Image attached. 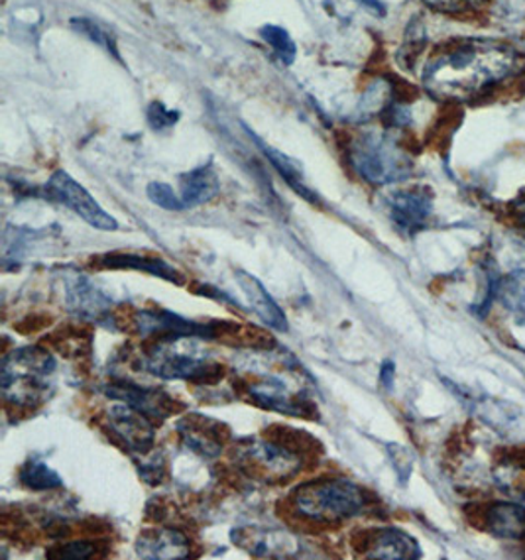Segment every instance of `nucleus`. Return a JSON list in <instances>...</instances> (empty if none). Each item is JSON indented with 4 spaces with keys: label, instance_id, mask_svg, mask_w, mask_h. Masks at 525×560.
I'll use <instances>...</instances> for the list:
<instances>
[{
    "label": "nucleus",
    "instance_id": "1",
    "mask_svg": "<svg viewBox=\"0 0 525 560\" xmlns=\"http://www.w3.org/2000/svg\"><path fill=\"white\" fill-rule=\"evenodd\" d=\"M516 68V51L487 39H455L423 69V85L443 98L472 97L497 85Z\"/></svg>",
    "mask_w": 525,
    "mask_h": 560
},
{
    "label": "nucleus",
    "instance_id": "2",
    "mask_svg": "<svg viewBox=\"0 0 525 560\" xmlns=\"http://www.w3.org/2000/svg\"><path fill=\"white\" fill-rule=\"evenodd\" d=\"M56 360L46 348L26 347L10 352L2 362V394L14 407L34 409L49 392Z\"/></svg>",
    "mask_w": 525,
    "mask_h": 560
},
{
    "label": "nucleus",
    "instance_id": "3",
    "mask_svg": "<svg viewBox=\"0 0 525 560\" xmlns=\"http://www.w3.org/2000/svg\"><path fill=\"white\" fill-rule=\"evenodd\" d=\"M293 510L310 522L342 523L364 510L359 486L347 480H317L300 486L292 495Z\"/></svg>",
    "mask_w": 525,
    "mask_h": 560
},
{
    "label": "nucleus",
    "instance_id": "4",
    "mask_svg": "<svg viewBox=\"0 0 525 560\" xmlns=\"http://www.w3.org/2000/svg\"><path fill=\"white\" fill-rule=\"evenodd\" d=\"M350 164L354 165L357 174L374 185H388L408 177L411 164L408 155L399 150L394 140L384 135L360 136L350 145Z\"/></svg>",
    "mask_w": 525,
    "mask_h": 560
},
{
    "label": "nucleus",
    "instance_id": "5",
    "mask_svg": "<svg viewBox=\"0 0 525 560\" xmlns=\"http://www.w3.org/2000/svg\"><path fill=\"white\" fill-rule=\"evenodd\" d=\"M302 454L278 441H253L238 454V466L244 474L260 482L282 483L292 480L302 470Z\"/></svg>",
    "mask_w": 525,
    "mask_h": 560
},
{
    "label": "nucleus",
    "instance_id": "6",
    "mask_svg": "<svg viewBox=\"0 0 525 560\" xmlns=\"http://www.w3.org/2000/svg\"><path fill=\"white\" fill-rule=\"evenodd\" d=\"M144 370L162 380H187L197 384H214L224 374L223 366L217 362L174 352L166 347H156L148 354Z\"/></svg>",
    "mask_w": 525,
    "mask_h": 560
},
{
    "label": "nucleus",
    "instance_id": "7",
    "mask_svg": "<svg viewBox=\"0 0 525 560\" xmlns=\"http://www.w3.org/2000/svg\"><path fill=\"white\" fill-rule=\"evenodd\" d=\"M48 195L58 201V203L66 205L73 213H78L85 223L95 226L98 231H117L118 223L115 217L101 207V205L91 197L88 189L83 185H79L71 175L66 172H56L51 175L48 185Z\"/></svg>",
    "mask_w": 525,
    "mask_h": 560
},
{
    "label": "nucleus",
    "instance_id": "8",
    "mask_svg": "<svg viewBox=\"0 0 525 560\" xmlns=\"http://www.w3.org/2000/svg\"><path fill=\"white\" fill-rule=\"evenodd\" d=\"M354 541H360L354 549L369 559L408 560L421 557L418 542L408 533L394 527L360 533Z\"/></svg>",
    "mask_w": 525,
    "mask_h": 560
},
{
    "label": "nucleus",
    "instance_id": "9",
    "mask_svg": "<svg viewBox=\"0 0 525 560\" xmlns=\"http://www.w3.org/2000/svg\"><path fill=\"white\" fill-rule=\"evenodd\" d=\"M233 541L243 551L262 559H288L300 552V542L290 533L260 527H241L233 533Z\"/></svg>",
    "mask_w": 525,
    "mask_h": 560
},
{
    "label": "nucleus",
    "instance_id": "10",
    "mask_svg": "<svg viewBox=\"0 0 525 560\" xmlns=\"http://www.w3.org/2000/svg\"><path fill=\"white\" fill-rule=\"evenodd\" d=\"M108 423L113 433L125 443V445L138 454H148L154 446L156 431L152 427L150 417L140 413L135 407L115 406L108 411Z\"/></svg>",
    "mask_w": 525,
    "mask_h": 560
},
{
    "label": "nucleus",
    "instance_id": "11",
    "mask_svg": "<svg viewBox=\"0 0 525 560\" xmlns=\"http://www.w3.org/2000/svg\"><path fill=\"white\" fill-rule=\"evenodd\" d=\"M389 217L399 231L416 234L428 224L433 213V201L428 189H404L388 199Z\"/></svg>",
    "mask_w": 525,
    "mask_h": 560
},
{
    "label": "nucleus",
    "instance_id": "12",
    "mask_svg": "<svg viewBox=\"0 0 525 560\" xmlns=\"http://www.w3.org/2000/svg\"><path fill=\"white\" fill-rule=\"evenodd\" d=\"M184 445L203 458H214L223 451V443L229 431L219 421L209 417L187 416L177 425Z\"/></svg>",
    "mask_w": 525,
    "mask_h": 560
},
{
    "label": "nucleus",
    "instance_id": "13",
    "mask_svg": "<svg viewBox=\"0 0 525 560\" xmlns=\"http://www.w3.org/2000/svg\"><path fill=\"white\" fill-rule=\"evenodd\" d=\"M108 397L120 399L122 404L135 407L140 413L150 417V419H166L175 413V404L172 397L150 389V387H140L130 382H115L107 387Z\"/></svg>",
    "mask_w": 525,
    "mask_h": 560
},
{
    "label": "nucleus",
    "instance_id": "14",
    "mask_svg": "<svg viewBox=\"0 0 525 560\" xmlns=\"http://www.w3.org/2000/svg\"><path fill=\"white\" fill-rule=\"evenodd\" d=\"M234 278L238 281V285H241V290H243L244 295H246V300L250 303L254 313H256L268 327H272L273 330H280V332H285V330H288V319H285L283 311L280 310V305L272 300V295L264 290L262 283L256 280L253 273L243 270L234 271Z\"/></svg>",
    "mask_w": 525,
    "mask_h": 560
},
{
    "label": "nucleus",
    "instance_id": "15",
    "mask_svg": "<svg viewBox=\"0 0 525 560\" xmlns=\"http://www.w3.org/2000/svg\"><path fill=\"white\" fill-rule=\"evenodd\" d=\"M137 552L142 559H187L189 542L179 532L156 529L138 537Z\"/></svg>",
    "mask_w": 525,
    "mask_h": 560
},
{
    "label": "nucleus",
    "instance_id": "16",
    "mask_svg": "<svg viewBox=\"0 0 525 560\" xmlns=\"http://www.w3.org/2000/svg\"><path fill=\"white\" fill-rule=\"evenodd\" d=\"M68 305L81 319H105V315L110 311V300L107 295L85 278L69 281Z\"/></svg>",
    "mask_w": 525,
    "mask_h": 560
},
{
    "label": "nucleus",
    "instance_id": "17",
    "mask_svg": "<svg viewBox=\"0 0 525 560\" xmlns=\"http://www.w3.org/2000/svg\"><path fill=\"white\" fill-rule=\"evenodd\" d=\"M485 525L498 539H525V505L492 503L485 510Z\"/></svg>",
    "mask_w": 525,
    "mask_h": 560
},
{
    "label": "nucleus",
    "instance_id": "18",
    "mask_svg": "<svg viewBox=\"0 0 525 560\" xmlns=\"http://www.w3.org/2000/svg\"><path fill=\"white\" fill-rule=\"evenodd\" d=\"M101 264L110 270H137L156 276L162 280L172 281L175 285H184V276L170 266L167 261L160 258H150V256H140V254H105L101 258Z\"/></svg>",
    "mask_w": 525,
    "mask_h": 560
},
{
    "label": "nucleus",
    "instance_id": "19",
    "mask_svg": "<svg viewBox=\"0 0 525 560\" xmlns=\"http://www.w3.org/2000/svg\"><path fill=\"white\" fill-rule=\"evenodd\" d=\"M219 189V177L211 164L195 167L189 174L182 175V201L185 207L209 203L217 197Z\"/></svg>",
    "mask_w": 525,
    "mask_h": 560
},
{
    "label": "nucleus",
    "instance_id": "20",
    "mask_svg": "<svg viewBox=\"0 0 525 560\" xmlns=\"http://www.w3.org/2000/svg\"><path fill=\"white\" fill-rule=\"evenodd\" d=\"M260 148H262L266 158L270 160V164L276 167V172L282 175L283 179L288 182V185H292L293 189H295V194L302 195L303 199H307L310 203H317V201H319L317 195L312 194L310 187L303 184L302 170L295 165L293 160H290L288 155H283L282 152L273 150L270 145L262 144V142H260Z\"/></svg>",
    "mask_w": 525,
    "mask_h": 560
},
{
    "label": "nucleus",
    "instance_id": "21",
    "mask_svg": "<svg viewBox=\"0 0 525 560\" xmlns=\"http://www.w3.org/2000/svg\"><path fill=\"white\" fill-rule=\"evenodd\" d=\"M20 482L34 492H48L63 486V480L59 478L58 472L36 458L24 464V468L20 470Z\"/></svg>",
    "mask_w": 525,
    "mask_h": 560
},
{
    "label": "nucleus",
    "instance_id": "22",
    "mask_svg": "<svg viewBox=\"0 0 525 560\" xmlns=\"http://www.w3.org/2000/svg\"><path fill=\"white\" fill-rule=\"evenodd\" d=\"M498 300L510 313L525 319V270L512 271L506 280L500 281Z\"/></svg>",
    "mask_w": 525,
    "mask_h": 560
},
{
    "label": "nucleus",
    "instance_id": "23",
    "mask_svg": "<svg viewBox=\"0 0 525 560\" xmlns=\"http://www.w3.org/2000/svg\"><path fill=\"white\" fill-rule=\"evenodd\" d=\"M71 28L81 34L83 38L91 39L93 44H97L98 48L105 49L110 56L120 59L118 56L117 42L110 36V32L103 28L97 22L89 19H73L71 20Z\"/></svg>",
    "mask_w": 525,
    "mask_h": 560
},
{
    "label": "nucleus",
    "instance_id": "24",
    "mask_svg": "<svg viewBox=\"0 0 525 560\" xmlns=\"http://www.w3.org/2000/svg\"><path fill=\"white\" fill-rule=\"evenodd\" d=\"M260 36L266 39V44L273 49V54L282 59L285 66H292L298 49H295V44H293L292 36L288 34V30L270 24L260 30Z\"/></svg>",
    "mask_w": 525,
    "mask_h": 560
},
{
    "label": "nucleus",
    "instance_id": "25",
    "mask_svg": "<svg viewBox=\"0 0 525 560\" xmlns=\"http://www.w3.org/2000/svg\"><path fill=\"white\" fill-rule=\"evenodd\" d=\"M97 547L91 541H69L59 545L58 549L48 552V559L56 560H85L95 557Z\"/></svg>",
    "mask_w": 525,
    "mask_h": 560
},
{
    "label": "nucleus",
    "instance_id": "26",
    "mask_svg": "<svg viewBox=\"0 0 525 560\" xmlns=\"http://www.w3.org/2000/svg\"><path fill=\"white\" fill-rule=\"evenodd\" d=\"M147 194L152 203L166 209V211H182V209H185L184 201L174 194V189L170 185L154 182V184L148 185Z\"/></svg>",
    "mask_w": 525,
    "mask_h": 560
},
{
    "label": "nucleus",
    "instance_id": "27",
    "mask_svg": "<svg viewBox=\"0 0 525 560\" xmlns=\"http://www.w3.org/2000/svg\"><path fill=\"white\" fill-rule=\"evenodd\" d=\"M179 120V113L167 108L164 103L154 101L150 107H148V122L154 128V130H167V128H174Z\"/></svg>",
    "mask_w": 525,
    "mask_h": 560
},
{
    "label": "nucleus",
    "instance_id": "28",
    "mask_svg": "<svg viewBox=\"0 0 525 560\" xmlns=\"http://www.w3.org/2000/svg\"><path fill=\"white\" fill-rule=\"evenodd\" d=\"M428 7L445 14H460L467 10H477L487 4L488 0H423Z\"/></svg>",
    "mask_w": 525,
    "mask_h": 560
},
{
    "label": "nucleus",
    "instance_id": "29",
    "mask_svg": "<svg viewBox=\"0 0 525 560\" xmlns=\"http://www.w3.org/2000/svg\"><path fill=\"white\" fill-rule=\"evenodd\" d=\"M388 453L392 464L398 472L399 480H401V483L408 482L411 470H413V456L409 454L408 448L399 445H388Z\"/></svg>",
    "mask_w": 525,
    "mask_h": 560
},
{
    "label": "nucleus",
    "instance_id": "30",
    "mask_svg": "<svg viewBox=\"0 0 525 560\" xmlns=\"http://www.w3.org/2000/svg\"><path fill=\"white\" fill-rule=\"evenodd\" d=\"M394 374H396V368L392 362H386L384 366H382V372H380V377H382V384L386 387H392V380H394Z\"/></svg>",
    "mask_w": 525,
    "mask_h": 560
},
{
    "label": "nucleus",
    "instance_id": "31",
    "mask_svg": "<svg viewBox=\"0 0 525 560\" xmlns=\"http://www.w3.org/2000/svg\"><path fill=\"white\" fill-rule=\"evenodd\" d=\"M360 4H364L366 9L372 10V12H376L380 16H384L386 14V9L382 7V2L380 0H359Z\"/></svg>",
    "mask_w": 525,
    "mask_h": 560
},
{
    "label": "nucleus",
    "instance_id": "32",
    "mask_svg": "<svg viewBox=\"0 0 525 560\" xmlns=\"http://www.w3.org/2000/svg\"><path fill=\"white\" fill-rule=\"evenodd\" d=\"M514 211H516L520 223L525 224V195H522V199L514 205Z\"/></svg>",
    "mask_w": 525,
    "mask_h": 560
},
{
    "label": "nucleus",
    "instance_id": "33",
    "mask_svg": "<svg viewBox=\"0 0 525 560\" xmlns=\"http://www.w3.org/2000/svg\"><path fill=\"white\" fill-rule=\"evenodd\" d=\"M522 91H524V93H525V78H524V83H522Z\"/></svg>",
    "mask_w": 525,
    "mask_h": 560
}]
</instances>
